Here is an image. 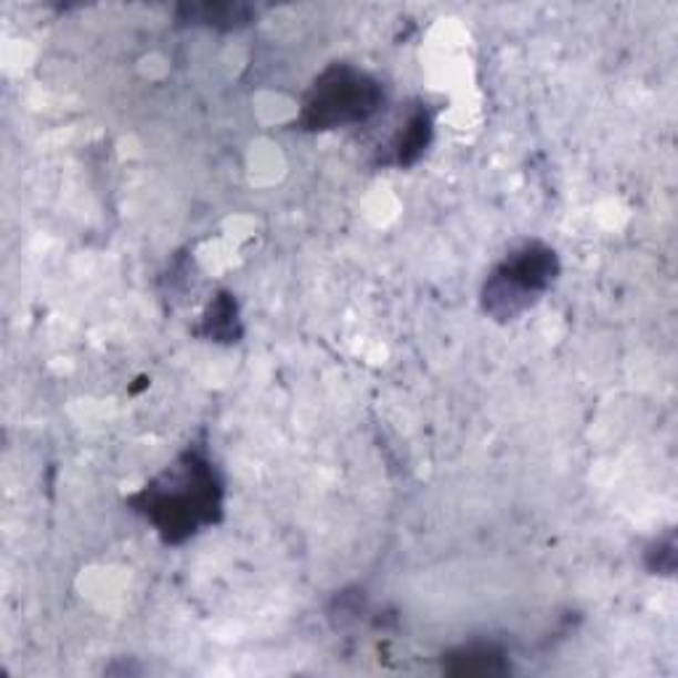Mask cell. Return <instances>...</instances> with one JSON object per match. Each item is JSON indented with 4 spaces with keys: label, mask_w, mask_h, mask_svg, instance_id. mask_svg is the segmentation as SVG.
Listing matches in <instances>:
<instances>
[{
    "label": "cell",
    "mask_w": 678,
    "mask_h": 678,
    "mask_svg": "<svg viewBox=\"0 0 678 678\" xmlns=\"http://www.w3.org/2000/svg\"><path fill=\"white\" fill-rule=\"evenodd\" d=\"M135 512L157 527L167 544H181L213 525L223 508V485L202 451H186L165 474L131 499Z\"/></svg>",
    "instance_id": "6da1fadb"
},
{
    "label": "cell",
    "mask_w": 678,
    "mask_h": 678,
    "mask_svg": "<svg viewBox=\"0 0 678 678\" xmlns=\"http://www.w3.org/2000/svg\"><path fill=\"white\" fill-rule=\"evenodd\" d=\"M384 93L371 74L356 66L331 64L316 78L305 96L300 125L305 131H335V127L358 125L379 112Z\"/></svg>",
    "instance_id": "7a4b0ae2"
},
{
    "label": "cell",
    "mask_w": 678,
    "mask_h": 678,
    "mask_svg": "<svg viewBox=\"0 0 678 678\" xmlns=\"http://www.w3.org/2000/svg\"><path fill=\"white\" fill-rule=\"evenodd\" d=\"M557 274L559 263L552 247L541 242L522 244L487 276L483 289L485 314L499 321H512L552 287Z\"/></svg>",
    "instance_id": "3957f363"
},
{
    "label": "cell",
    "mask_w": 678,
    "mask_h": 678,
    "mask_svg": "<svg viewBox=\"0 0 678 678\" xmlns=\"http://www.w3.org/2000/svg\"><path fill=\"white\" fill-rule=\"evenodd\" d=\"M430 135H432L430 117H427L424 110H417L409 120H405L403 131L396 135V141H392V160H390L392 165L398 167L413 165V162L424 154L427 144H430Z\"/></svg>",
    "instance_id": "277c9868"
},
{
    "label": "cell",
    "mask_w": 678,
    "mask_h": 678,
    "mask_svg": "<svg viewBox=\"0 0 678 678\" xmlns=\"http://www.w3.org/2000/svg\"><path fill=\"white\" fill-rule=\"evenodd\" d=\"M449 670L459 676H496L504 674V655L496 647H485V644H472V647L459 649L449 655Z\"/></svg>",
    "instance_id": "5b68a950"
},
{
    "label": "cell",
    "mask_w": 678,
    "mask_h": 678,
    "mask_svg": "<svg viewBox=\"0 0 678 678\" xmlns=\"http://www.w3.org/2000/svg\"><path fill=\"white\" fill-rule=\"evenodd\" d=\"M186 19L194 24H207V27H239L249 22V9L244 6H230V3H205V6H186Z\"/></svg>",
    "instance_id": "8992f818"
},
{
    "label": "cell",
    "mask_w": 678,
    "mask_h": 678,
    "mask_svg": "<svg viewBox=\"0 0 678 678\" xmlns=\"http://www.w3.org/2000/svg\"><path fill=\"white\" fill-rule=\"evenodd\" d=\"M228 318H236V305L228 300V295H223V300L215 302L213 310H209V316H207V335L223 337V339H228V342L234 337H239V331H236V321H228Z\"/></svg>",
    "instance_id": "52a82bcc"
}]
</instances>
